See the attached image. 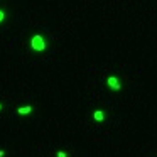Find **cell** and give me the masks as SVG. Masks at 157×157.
Returning <instances> with one entry per match:
<instances>
[{
    "label": "cell",
    "instance_id": "277c9868",
    "mask_svg": "<svg viewBox=\"0 0 157 157\" xmlns=\"http://www.w3.org/2000/svg\"><path fill=\"white\" fill-rule=\"evenodd\" d=\"M32 110H34V106H32V105H27V106H20V108H17V113L19 115H31Z\"/></svg>",
    "mask_w": 157,
    "mask_h": 157
},
{
    "label": "cell",
    "instance_id": "8992f818",
    "mask_svg": "<svg viewBox=\"0 0 157 157\" xmlns=\"http://www.w3.org/2000/svg\"><path fill=\"white\" fill-rule=\"evenodd\" d=\"M57 157H68V154L64 150H57Z\"/></svg>",
    "mask_w": 157,
    "mask_h": 157
},
{
    "label": "cell",
    "instance_id": "52a82bcc",
    "mask_svg": "<svg viewBox=\"0 0 157 157\" xmlns=\"http://www.w3.org/2000/svg\"><path fill=\"white\" fill-rule=\"evenodd\" d=\"M5 156V150H2V149H0V157H3Z\"/></svg>",
    "mask_w": 157,
    "mask_h": 157
},
{
    "label": "cell",
    "instance_id": "7a4b0ae2",
    "mask_svg": "<svg viewBox=\"0 0 157 157\" xmlns=\"http://www.w3.org/2000/svg\"><path fill=\"white\" fill-rule=\"evenodd\" d=\"M106 86L110 88L112 91H120L122 90V83H120L118 76H108L106 78Z\"/></svg>",
    "mask_w": 157,
    "mask_h": 157
},
{
    "label": "cell",
    "instance_id": "5b68a950",
    "mask_svg": "<svg viewBox=\"0 0 157 157\" xmlns=\"http://www.w3.org/2000/svg\"><path fill=\"white\" fill-rule=\"evenodd\" d=\"M3 20H5V12H3V10L0 9V24H2Z\"/></svg>",
    "mask_w": 157,
    "mask_h": 157
},
{
    "label": "cell",
    "instance_id": "3957f363",
    "mask_svg": "<svg viewBox=\"0 0 157 157\" xmlns=\"http://www.w3.org/2000/svg\"><path fill=\"white\" fill-rule=\"evenodd\" d=\"M91 118H93L95 122H103V120H105V110H102V108H96V110H93V113H91Z\"/></svg>",
    "mask_w": 157,
    "mask_h": 157
},
{
    "label": "cell",
    "instance_id": "6da1fadb",
    "mask_svg": "<svg viewBox=\"0 0 157 157\" xmlns=\"http://www.w3.org/2000/svg\"><path fill=\"white\" fill-rule=\"evenodd\" d=\"M31 47L35 52H42L47 49V42H46V37L42 34H34L31 39Z\"/></svg>",
    "mask_w": 157,
    "mask_h": 157
},
{
    "label": "cell",
    "instance_id": "ba28073f",
    "mask_svg": "<svg viewBox=\"0 0 157 157\" xmlns=\"http://www.w3.org/2000/svg\"><path fill=\"white\" fill-rule=\"evenodd\" d=\"M2 110H3V105L0 103V112H2Z\"/></svg>",
    "mask_w": 157,
    "mask_h": 157
}]
</instances>
